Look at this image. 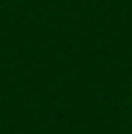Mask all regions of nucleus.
I'll return each instance as SVG.
<instances>
[{
	"label": "nucleus",
	"mask_w": 132,
	"mask_h": 134,
	"mask_svg": "<svg viewBox=\"0 0 132 134\" xmlns=\"http://www.w3.org/2000/svg\"><path fill=\"white\" fill-rule=\"evenodd\" d=\"M130 92H132V87H130Z\"/></svg>",
	"instance_id": "f257e3e1"
}]
</instances>
